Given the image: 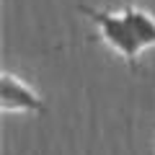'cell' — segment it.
Listing matches in <instances>:
<instances>
[{
  "instance_id": "obj_1",
  "label": "cell",
  "mask_w": 155,
  "mask_h": 155,
  "mask_svg": "<svg viewBox=\"0 0 155 155\" xmlns=\"http://www.w3.org/2000/svg\"><path fill=\"white\" fill-rule=\"evenodd\" d=\"M78 11L93 21L98 39L111 47L132 70L137 67L140 54L155 47V16L137 5H124L122 11H96L80 5Z\"/></svg>"
},
{
  "instance_id": "obj_2",
  "label": "cell",
  "mask_w": 155,
  "mask_h": 155,
  "mask_svg": "<svg viewBox=\"0 0 155 155\" xmlns=\"http://www.w3.org/2000/svg\"><path fill=\"white\" fill-rule=\"evenodd\" d=\"M0 104L3 111H31V114H44V98L13 72H3V83H0Z\"/></svg>"
}]
</instances>
